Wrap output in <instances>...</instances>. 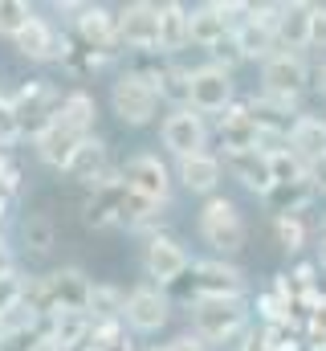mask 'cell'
I'll list each match as a JSON object with an SVG mask.
<instances>
[{
	"label": "cell",
	"mask_w": 326,
	"mask_h": 351,
	"mask_svg": "<svg viewBox=\"0 0 326 351\" xmlns=\"http://www.w3.org/2000/svg\"><path fill=\"white\" fill-rule=\"evenodd\" d=\"M310 82V66L302 53H269L261 62V94H277V98H302V90Z\"/></svg>",
	"instance_id": "7c38bea8"
},
{
	"label": "cell",
	"mask_w": 326,
	"mask_h": 351,
	"mask_svg": "<svg viewBox=\"0 0 326 351\" xmlns=\"http://www.w3.org/2000/svg\"><path fill=\"white\" fill-rule=\"evenodd\" d=\"M225 172L233 176V180H241L249 192H257V196H265L269 188H273V172H269V156L265 152H229L225 156V164H221Z\"/></svg>",
	"instance_id": "603a6c76"
},
{
	"label": "cell",
	"mask_w": 326,
	"mask_h": 351,
	"mask_svg": "<svg viewBox=\"0 0 326 351\" xmlns=\"http://www.w3.org/2000/svg\"><path fill=\"white\" fill-rule=\"evenodd\" d=\"M123 302L127 294L110 282H94L90 286V302H86V315L90 323H123Z\"/></svg>",
	"instance_id": "f546056e"
},
{
	"label": "cell",
	"mask_w": 326,
	"mask_h": 351,
	"mask_svg": "<svg viewBox=\"0 0 326 351\" xmlns=\"http://www.w3.org/2000/svg\"><path fill=\"white\" fill-rule=\"evenodd\" d=\"M114 29H118V49H131V53H155L160 45V4L151 0H135V4H123L114 12Z\"/></svg>",
	"instance_id": "8992f818"
},
{
	"label": "cell",
	"mask_w": 326,
	"mask_h": 351,
	"mask_svg": "<svg viewBox=\"0 0 326 351\" xmlns=\"http://www.w3.org/2000/svg\"><path fill=\"white\" fill-rule=\"evenodd\" d=\"M233 106V74L216 66L188 70V110L196 114H225Z\"/></svg>",
	"instance_id": "8fae6325"
},
{
	"label": "cell",
	"mask_w": 326,
	"mask_h": 351,
	"mask_svg": "<svg viewBox=\"0 0 326 351\" xmlns=\"http://www.w3.org/2000/svg\"><path fill=\"white\" fill-rule=\"evenodd\" d=\"M318 262H323V269H326V237L318 241Z\"/></svg>",
	"instance_id": "ee69618b"
},
{
	"label": "cell",
	"mask_w": 326,
	"mask_h": 351,
	"mask_svg": "<svg viewBox=\"0 0 326 351\" xmlns=\"http://www.w3.org/2000/svg\"><path fill=\"white\" fill-rule=\"evenodd\" d=\"M221 147H225V156L229 152H253L257 147V135H261V123H257V114L244 106V102H233L225 114H221Z\"/></svg>",
	"instance_id": "d6986e66"
},
{
	"label": "cell",
	"mask_w": 326,
	"mask_h": 351,
	"mask_svg": "<svg viewBox=\"0 0 326 351\" xmlns=\"http://www.w3.org/2000/svg\"><path fill=\"white\" fill-rule=\"evenodd\" d=\"M225 37H233V29L225 25V16L216 12V4H200V8H188V45H200V49H212L221 45Z\"/></svg>",
	"instance_id": "cb8c5ba5"
},
{
	"label": "cell",
	"mask_w": 326,
	"mask_h": 351,
	"mask_svg": "<svg viewBox=\"0 0 326 351\" xmlns=\"http://www.w3.org/2000/svg\"><path fill=\"white\" fill-rule=\"evenodd\" d=\"M41 343H45V323L0 327V351H37Z\"/></svg>",
	"instance_id": "4dcf8cb0"
},
{
	"label": "cell",
	"mask_w": 326,
	"mask_h": 351,
	"mask_svg": "<svg viewBox=\"0 0 326 351\" xmlns=\"http://www.w3.org/2000/svg\"><path fill=\"white\" fill-rule=\"evenodd\" d=\"M155 351H160V348H155Z\"/></svg>",
	"instance_id": "7dc6e473"
},
{
	"label": "cell",
	"mask_w": 326,
	"mask_h": 351,
	"mask_svg": "<svg viewBox=\"0 0 326 351\" xmlns=\"http://www.w3.org/2000/svg\"><path fill=\"white\" fill-rule=\"evenodd\" d=\"M4 102H8V119L16 127V139H25V135L33 139V135H41L58 119L62 90L53 86L49 78H33V82L16 86L12 94H4Z\"/></svg>",
	"instance_id": "7a4b0ae2"
},
{
	"label": "cell",
	"mask_w": 326,
	"mask_h": 351,
	"mask_svg": "<svg viewBox=\"0 0 326 351\" xmlns=\"http://www.w3.org/2000/svg\"><path fill=\"white\" fill-rule=\"evenodd\" d=\"M160 143L175 156V160L200 156V152L208 147V123H204V114H196V110H188V106L171 110L160 123Z\"/></svg>",
	"instance_id": "30bf717a"
},
{
	"label": "cell",
	"mask_w": 326,
	"mask_h": 351,
	"mask_svg": "<svg viewBox=\"0 0 326 351\" xmlns=\"http://www.w3.org/2000/svg\"><path fill=\"white\" fill-rule=\"evenodd\" d=\"M306 37H310V4H302V0L277 4V21H273V41H277V49L298 53V49H306Z\"/></svg>",
	"instance_id": "44dd1931"
},
{
	"label": "cell",
	"mask_w": 326,
	"mask_h": 351,
	"mask_svg": "<svg viewBox=\"0 0 326 351\" xmlns=\"http://www.w3.org/2000/svg\"><path fill=\"white\" fill-rule=\"evenodd\" d=\"M74 37H78V45L94 49V53H123L114 12L106 4H82V12L74 16Z\"/></svg>",
	"instance_id": "e0dca14e"
},
{
	"label": "cell",
	"mask_w": 326,
	"mask_h": 351,
	"mask_svg": "<svg viewBox=\"0 0 326 351\" xmlns=\"http://www.w3.org/2000/svg\"><path fill=\"white\" fill-rule=\"evenodd\" d=\"M286 147L306 168H314L318 160H326V119H318V114H298L286 127Z\"/></svg>",
	"instance_id": "ac0fdd59"
},
{
	"label": "cell",
	"mask_w": 326,
	"mask_h": 351,
	"mask_svg": "<svg viewBox=\"0 0 326 351\" xmlns=\"http://www.w3.org/2000/svg\"><path fill=\"white\" fill-rule=\"evenodd\" d=\"M269 172H273V184H298L310 176V168L290 147H277V152H269Z\"/></svg>",
	"instance_id": "1f68e13d"
},
{
	"label": "cell",
	"mask_w": 326,
	"mask_h": 351,
	"mask_svg": "<svg viewBox=\"0 0 326 351\" xmlns=\"http://www.w3.org/2000/svg\"><path fill=\"white\" fill-rule=\"evenodd\" d=\"M127 180L114 172L106 176L98 188H86V200H82V221L90 229H110L118 225V213H123V200H127Z\"/></svg>",
	"instance_id": "9a60e30c"
},
{
	"label": "cell",
	"mask_w": 326,
	"mask_h": 351,
	"mask_svg": "<svg viewBox=\"0 0 326 351\" xmlns=\"http://www.w3.org/2000/svg\"><path fill=\"white\" fill-rule=\"evenodd\" d=\"M208 58H212L208 66H216V70H225V74H233V70H237V66L244 62V58H241V49H237V41H233V37H225L221 45H212V49H208Z\"/></svg>",
	"instance_id": "d590c367"
},
{
	"label": "cell",
	"mask_w": 326,
	"mask_h": 351,
	"mask_svg": "<svg viewBox=\"0 0 326 351\" xmlns=\"http://www.w3.org/2000/svg\"><path fill=\"white\" fill-rule=\"evenodd\" d=\"M25 278H29V274H21V269L0 278V319L21 306V298H25Z\"/></svg>",
	"instance_id": "836d02e7"
},
{
	"label": "cell",
	"mask_w": 326,
	"mask_h": 351,
	"mask_svg": "<svg viewBox=\"0 0 326 351\" xmlns=\"http://www.w3.org/2000/svg\"><path fill=\"white\" fill-rule=\"evenodd\" d=\"M323 237H326V225H323Z\"/></svg>",
	"instance_id": "f6af8a7d"
},
{
	"label": "cell",
	"mask_w": 326,
	"mask_h": 351,
	"mask_svg": "<svg viewBox=\"0 0 326 351\" xmlns=\"http://www.w3.org/2000/svg\"><path fill=\"white\" fill-rule=\"evenodd\" d=\"M160 102H171V110L188 106V70L184 66H143Z\"/></svg>",
	"instance_id": "f1b7e54d"
},
{
	"label": "cell",
	"mask_w": 326,
	"mask_h": 351,
	"mask_svg": "<svg viewBox=\"0 0 326 351\" xmlns=\"http://www.w3.org/2000/svg\"><path fill=\"white\" fill-rule=\"evenodd\" d=\"M171 319V298L160 286H135L123 302V327H131L135 335H155Z\"/></svg>",
	"instance_id": "9c48e42d"
},
{
	"label": "cell",
	"mask_w": 326,
	"mask_h": 351,
	"mask_svg": "<svg viewBox=\"0 0 326 351\" xmlns=\"http://www.w3.org/2000/svg\"><path fill=\"white\" fill-rule=\"evenodd\" d=\"M58 119L74 131V135H94V119H98V102L90 90H66L62 94V106H58Z\"/></svg>",
	"instance_id": "484cf974"
},
{
	"label": "cell",
	"mask_w": 326,
	"mask_h": 351,
	"mask_svg": "<svg viewBox=\"0 0 326 351\" xmlns=\"http://www.w3.org/2000/svg\"><path fill=\"white\" fill-rule=\"evenodd\" d=\"M273 229H277V241L294 254V250H302V241H306V225L298 221V217H273Z\"/></svg>",
	"instance_id": "e575fe53"
},
{
	"label": "cell",
	"mask_w": 326,
	"mask_h": 351,
	"mask_svg": "<svg viewBox=\"0 0 326 351\" xmlns=\"http://www.w3.org/2000/svg\"><path fill=\"white\" fill-rule=\"evenodd\" d=\"M314 351H326V348H314Z\"/></svg>",
	"instance_id": "bcb514c9"
},
{
	"label": "cell",
	"mask_w": 326,
	"mask_h": 351,
	"mask_svg": "<svg viewBox=\"0 0 326 351\" xmlns=\"http://www.w3.org/2000/svg\"><path fill=\"white\" fill-rule=\"evenodd\" d=\"M98 351H135V343H131V335H127V331H123V335H118V339H110V343H106V348H98Z\"/></svg>",
	"instance_id": "60d3db41"
},
{
	"label": "cell",
	"mask_w": 326,
	"mask_h": 351,
	"mask_svg": "<svg viewBox=\"0 0 326 351\" xmlns=\"http://www.w3.org/2000/svg\"><path fill=\"white\" fill-rule=\"evenodd\" d=\"M310 184H314V192H326V160H318L310 168Z\"/></svg>",
	"instance_id": "ab89813d"
},
{
	"label": "cell",
	"mask_w": 326,
	"mask_h": 351,
	"mask_svg": "<svg viewBox=\"0 0 326 351\" xmlns=\"http://www.w3.org/2000/svg\"><path fill=\"white\" fill-rule=\"evenodd\" d=\"M78 143H82V135H74L62 119H53L41 135H33V152H37V160H41L45 168H53V172H62V168L70 164V156H74Z\"/></svg>",
	"instance_id": "ffe728a7"
},
{
	"label": "cell",
	"mask_w": 326,
	"mask_h": 351,
	"mask_svg": "<svg viewBox=\"0 0 326 351\" xmlns=\"http://www.w3.org/2000/svg\"><path fill=\"white\" fill-rule=\"evenodd\" d=\"M4 274H16V250L8 245V237H0V278Z\"/></svg>",
	"instance_id": "f35d334b"
},
{
	"label": "cell",
	"mask_w": 326,
	"mask_h": 351,
	"mask_svg": "<svg viewBox=\"0 0 326 351\" xmlns=\"http://www.w3.org/2000/svg\"><path fill=\"white\" fill-rule=\"evenodd\" d=\"M110 110L123 127H147L155 114H160V94L151 86L147 70L143 66H131L114 78L110 86Z\"/></svg>",
	"instance_id": "3957f363"
},
{
	"label": "cell",
	"mask_w": 326,
	"mask_h": 351,
	"mask_svg": "<svg viewBox=\"0 0 326 351\" xmlns=\"http://www.w3.org/2000/svg\"><path fill=\"white\" fill-rule=\"evenodd\" d=\"M90 286H94V282L86 278V269H78V265H58V269H49V274L25 278V298H21V306L33 311L41 323L53 319V315H66V311L86 315Z\"/></svg>",
	"instance_id": "6da1fadb"
},
{
	"label": "cell",
	"mask_w": 326,
	"mask_h": 351,
	"mask_svg": "<svg viewBox=\"0 0 326 351\" xmlns=\"http://www.w3.org/2000/svg\"><path fill=\"white\" fill-rule=\"evenodd\" d=\"M66 180H74L82 188H98L106 176H114V164H110V147H106V139H98V135H86L78 147H74V156H70V164L62 168Z\"/></svg>",
	"instance_id": "2e32d148"
},
{
	"label": "cell",
	"mask_w": 326,
	"mask_h": 351,
	"mask_svg": "<svg viewBox=\"0 0 326 351\" xmlns=\"http://www.w3.org/2000/svg\"><path fill=\"white\" fill-rule=\"evenodd\" d=\"M188 269H192V258H188V250L175 237H167V233H151L147 237V245H143V274L151 282H160V290L163 286H175Z\"/></svg>",
	"instance_id": "4fadbf2b"
},
{
	"label": "cell",
	"mask_w": 326,
	"mask_h": 351,
	"mask_svg": "<svg viewBox=\"0 0 326 351\" xmlns=\"http://www.w3.org/2000/svg\"><path fill=\"white\" fill-rule=\"evenodd\" d=\"M310 49H326V4H310Z\"/></svg>",
	"instance_id": "8d00e7d4"
},
{
	"label": "cell",
	"mask_w": 326,
	"mask_h": 351,
	"mask_svg": "<svg viewBox=\"0 0 326 351\" xmlns=\"http://www.w3.org/2000/svg\"><path fill=\"white\" fill-rule=\"evenodd\" d=\"M200 237L221 254L233 258L244 250V217L229 196H208L200 208Z\"/></svg>",
	"instance_id": "5b68a950"
},
{
	"label": "cell",
	"mask_w": 326,
	"mask_h": 351,
	"mask_svg": "<svg viewBox=\"0 0 326 351\" xmlns=\"http://www.w3.org/2000/svg\"><path fill=\"white\" fill-rule=\"evenodd\" d=\"M66 45H70V37H66L49 16H41V12H33L29 25L12 37V49H16L25 62H37V66L62 62V58H66Z\"/></svg>",
	"instance_id": "52a82bcc"
},
{
	"label": "cell",
	"mask_w": 326,
	"mask_h": 351,
	"mask_svg": "<svg viewBox=\"0 0 326 351\" xmlns=\"http://www.w3.org/2000/svg\"><path fill=\"white\" fill-rule=\"evenodd\" d=\"M163 351H212V348H208L204 339H196V335L188 331V335H175V339H171V343H167Z\"/></svg>",
	"instance_id": "74e56055"
},
{
	"label": "cell",
	"mask_w": 326,
	"mask_h": 351,
	"mask_svg": "<svg viewBox=\"0 0 326 351\" xmlns=\"http://www.w3.org/2000/svg\"><path fill=\"white\" fill-rule=\"evenodd\" d=\"M21 245H25L29 258H49L53 245H58V225H53V217L41 213V208L25 213V221H21Z\"/></svg>",
	"instance_id": "d4e9b609"
},
{
	"label": "cell",
	"mask_w": 326,
	"mask_h": 351,
	"mask_svg": "<svg viewBox=\"0 0 326 351\" xmlns=\"http://www.w3.org/2000/svg\"><path fill=\"white\" fill-rule=\"evenodd\" d=\"M244 323H249L244 298H200V302H192V335L204 339L208 348L241 335Z\"/></svg>",
	"instance_id": "277c9868"
},
{
	"label": "cell",
	"mask_w": 326,
	"mask_h": 351,
	"mask_svg": "<svg viewBox=\"0 0 326 351\" xmlns=\"http://www.w3.org/2000/svg\"><path fill=\"white\" fill-rule=\"evenodd\" d=\"M37 8L29 4V0H0V37H16L25 25H29V16H33Z\"/></svg>",
	"instance_id": "d6a6232c"
},
{
	"label": "cell",
	"mask_w": 326,
	"mask_h": 351,
	"mask_svg": "<svg viewBox=\"0 0 326 351\" xmlns=\"http://www.w3.org/2000/svg\"><path fill=\"white\" fill-rule=\"evenodd\" d=\"M8 221H12V200L0 196V237H4V229H8Z\"/></svg>",
	"instance_id": "b9f144b4"
},
{
	"label": "cell",
	"mask_w": 326,
	"mask_h": 351,
	"mask_svg": "<svg viewBox=\"0 0 326 351\" xmlns=\"http://www.w3.org/2000/svg\"><path fill=\"white\" fill-rule=\"evenodd\" d=\"M261 200L269 204V213H273V217H298V213L314 200V184H310V176H306V180H298V184H273Z\"/></svg>",
	"instance_id": "83f0119b"
},
{
	"label": "cell",
	"mask_w": 326,
	"mask_h": 351,
	"mask_svg": "<svg viewBox=\"0 0 326 351\" xmlns=\"http://www.w3.org/2000/svg\"><path fill=\"white\" fill-rule=\"evenodd\" d=\"M118 176L127 180L131 192H139V196H147V200H155V204H167V200H171V168L163 164L160 156H151V152L131 156Z\"/></svg>",
	"instance_id": "5bb4252c"
},
{
	"label": "cell",
	"mask_w": 326,
	"mask_h": 351,
	"mask_svg": "<svg viewBox=\"0 0 326 351\" xmlns=\"http://www.w3.org/2000/svg\"><path fill=\"white\" fill-rule=\"evenodd\" d=\"M221 160L212 156V152H200V156H188V160H175V176L171 180H179L188 192H196V196H212L216 192V184H221Z\"/></svg>",
	"instance_id": "7402d4cb"
},
{
	"label": "cell",
	"mask_w": 326,
	"mask_h": 351,
	"mask_svg": "<svg viewBox=\"0 0 326 351\" xmlns=\"http://www.w3.org/2000/svg\"><path fill=\"white\" fill-rule=\"evenodd\" d=\"M200 298H244V274L225 258L192 262L188 302H200Z\"/></svg>",
	"instance_id": "ba28073f"
},
{
	"label": "cell",
	"mask_w": 326,
	"mask_h": 351,
	"mask_svg": "<svg viewBox=\"0 0 326 351\" xmlns=\"http://www.w3.org/2000/svg\"><path fill=\"white\" fill-rule=\"evenodd\" d=\"M314 90H318V98L326 102V62L318 66V70H314Z\"/></svg>",
	"instance_id": "7bdbcfd3"
},
{
	"label": "cell",
	"mask_w": 326,
	"mask_h": 351,
	"mask_svg": "<svg viewBox=\"0 0 326 351\" xmlns=\"http://www.w3.org/2000/svg\"><path fill=\"white\" fill-rule=\"evenodd\" d=\"M184 45H188V8L179 0H167V4H160V45H155V53L171 58Z\"/></svg>",
	"instance_id": "4316f807"
}]
</instances>
